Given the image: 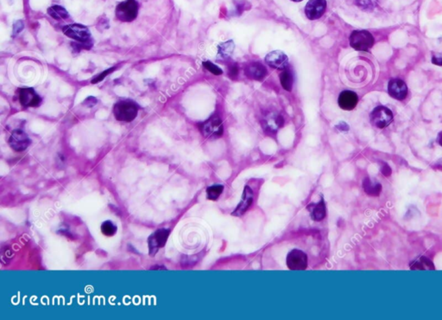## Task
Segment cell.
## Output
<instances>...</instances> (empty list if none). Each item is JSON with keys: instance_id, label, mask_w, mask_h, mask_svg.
Segmentation results:
<instances>
[{"instance_id": "obj_28", "label": "cell", "mask_w": 442, "mask_h": 320, "mask_svg": "<svg viewBox=\"0 0 442 320\" xmlns=\"http://www.w3.org/2000/svg\"><path fill=\"white\" fill-rule=\"evenodd\" d=\"M115 69H116L115 67H112V69H107L106 71H104V72L101 73V74H100V75H99L98 77L94 78V79L92 80V83H98V82H100V81H102L103 79H105V78L107 77V75H109V74H111V73L113 72V71H114L115 70Z\"/></svg>"}, {"instance_id": "obj_13", "label": "cell", "mask_w": 442, "mask_h": 320, "mask_svg": "<svg viewBox=\"0 0 442 320\" xmlns=\"http://www.w3.org/2000/svg\"><path fill=\"white\" fill-rule=\"evenodd\" d=\"M283 123L285 121L281 114H278L276 112H270L262 121V126L265 133L272 134L276 133L277 130L283 126Z\"/></svg>"}, {"instance_id": "obj_34", "label": "cell", "mask_w": 442, "mask_h": 320, "mask_svg": "<svg viewBox=\"0 0 442 320\" xmlns=\"http://www.w3.org/2000/svg\"><path fill=\"white\" fill-rule=\"evenodd\" d=\"M337 127L339 128V130H341V131H348L349 129V127L344 122H341Z\"/></svg>"}, {"instance_id": "obj_23", "label": "cell", "mask_w": 442, "mask_h": 320, "mask_svg": "<svg viewBox=\"0 0 442 320\" xmlns=\"http://www.w3.org/2000/svg\"><path fill=\"white\" fill-rule=\"evenodd\" d=\"M411 269H419V270H421V269H423V270L432 269V270H434V266L433 265V263H432L430 259L426 258V257H422L419 259H417V261H415L411 266Z\"/></svg>"}, {"instance_id": "obj_1", "label": "cell", "mask_w": 442, "mask_h": 320, "mask_svg": "<svg viewBox=\"0 0 442 320\" xmlns=\"http://www.w3.org/2000/svg\"><path fill=\"white\" fill-rule=\"evenodd\" d=\"M138 105L132 101H120L115 104L113 113L115 118L122 122H131L138 115Z\"/></svg>"}, {"instance_id": "obj_5", "label": "cell", "mask_w": 442, "mask_h": 320, "mask_svg": "<svg viewBox=\"0 0 442 320\" xmlns=\"http://www.w3.org/2000/svg\"><path fill=\"white\" fill-rule=\"evenodd\" d=\"M393 112L390 108L378 106L375 107L373 111L370 113V121L374 127H377L379 129H384L385 127L391 125L393 121Z\"/></svg>"}, {"instance_id": "obj_17", "label": "cell", "mask_w": 442, "mask_h": 320, "mask_svg": "<svg viewBox=\"0 0 442 320\" xmlns=\"http://www.w3.org/2000/svg\"><path fill=\"white\" fill-rule=\"evenodd\" d=\"M245 75L251 80L262 81L267 75V69L260 63H250L245 67Z\"/></svg>"}, {"instance_id": "obj_7", "label": "cell", "mask_w": 442, "mask_h": 320, "mask_svg": "<svg viewBox=\"0 0 442 320\" xmlns=\"http://www.w3.org/2000/svg\"><path fill=\"white\" fill-rule=\"evenodd\" d=\"M170 229L168 228H160L149 236L148 239L149 255L154 256L160 248H164L170 237Z\"/></svg>"}, {"instance_id": "obj_36", "label": "cell", "mask_w": 442, "mask_h": 320, "mask_svg": "<svg viewBox=\"0 0 442 320\" xmlns=\"http://www.w3.org/2000/svg\"><path fill=\"white\" fill-rule=\"evenodd\" d=\"M292 1H294V2H301L302 0H292Z\"/></svg>"}, {"instance_id": "obj_6", "label": "cell", "mask_w": 442, "mask_h": 320, "mask_svg": "<svg viewBox=\"0 0 442 320\" xmlns=\"http://www.w3.org/2000/svg\"><path fill=\"white\" fill-rule=\"evenodd\" d=\"M201 132L206 138H218L224 133L222 121L218 116L213 115L203 122L200 127Z\"/></svg>"}, {"instance_id": "obj_33", "label": "cell", "mask_w": 442, "mask_h": 320, "mask_svg": "<svg viewBox=\"0 0 442 320\" xmlns=\"http://www.w3.org/2000/svg\"><path fill=\"white\" fill-rule=\"evenodd\" d=\"M382 172L384 173L385 176H390L391 173V168L389 167V165L385 164L384 168H383Z\"/></svg>"}, {"instance_id": "obj_31", "label": "cell", "mask_w": 442, "mask_h": 320, "mask_svg": "<svg viewBox=\"0 0 442 320\" xmlns=\"http://www.w3.org/2000/svg\"><path fill=\"white\" fill-rule=\"evenodd\" d=\"M432 63L438 66H442V54L434 55L432 58Z\"/></svg>"}, {"instance_id": "obj_24", "label": "cell", "mask_w": 442, "mask_h": 320, "mask_svg": "<svg viewBox=\"0 0 442 320\" xmlns=\"http://www.w3.org/2000/svg\"><path fill=\"white\" fill-rule=\"evenodd\" d=\"M223 190H224L223 185H216L210 186L207 190V198L212 201H215L223 192Z\"/></svg>"}, {"instance_id": "obj_4", "label": "cell", "mask_w": 442, "mask_h": 320, "mask_svg": "<svg viewBox=\"0 0 442 320\" xmlns=\"http://www.w3.org/2000/svg\"><path fill=\"white\" fill-rule=\"evenodd\" d=\"M138 13V4L136 0H125L116 7V17L122 22L135 20Z\"/></svg>"}, {"instance_id": "obj_25", "label": "cell", "mask_w": 442, "mask_h": 320, "mask_svg": "<svg viewBox=\"0 0 442 320\" xmlns=\"http://www.w3.org/2000/svg\"><path fill=\"white\" fill-rule=\"evenodd\" d=\"M101 232L107 237H112L117 232V227L112 221H106L101 224Z\"/></svg>"}, {"instance_id": "obj_27", "label": "cell", "mask_w": 442, "mask_h": 320, "mask_svg": "<svg viewBox=\"0 0 442 320\" xmlns=\"http://www.w3.org/2000/svg\"><path fill=\"white\" fill-rule=\"evenodd\" d=\"M203 66H204L205 69H207L209 72L213 73V75H220L223 74V71H222V69H221L220 68H218V66H216L215 64H213V63L208 62V61L203 63Z\"/></svg>"}, {"instance_id": "obj_2", "label": "cell", "mask_w": 442, "mask_h": 320, "mask_svg": "<svg viewBox=\"0 0 442 320\" xmlns=\"http://www.w3.org/2000/svg\"><path fill=\"white\" fill-rule=\"evenodd\" d=\"M62 31L68 38L77 41L78 43H82L88 48L92 46V43H90L91 33L86 26L80 23H73L64 26Z\"/></svg>"}, {"instance_id": "obj_16", "label": "cell", "mask_w": 442, "mask_h": 320, "mask_svg": "<svg viewBox=\"0 0 442 320\" xmlns=\"http://www.w3.org/2000/svg\"><path fill=\"white\" fill-rule=\"evenodd\" d=\"M253 202V191L249 186H245L244 192L242 195L241 202L236 208L235 211H233V216H240L244 215Z\"/></svg>"}, {"instance_id": "obj_22", "label": "cell", "mask_w": 442, "mask_h": 320, "mask_svg": "<svg viewBox=\"0 0 442 320\" xmlns=\"http://www.w3.org/2000/svg\"><path fill=\"white\" fill-rule=\"evenodd\" d=\"M280 81L281 86L287 91H291L293 88L294 78L292 72L290 69H285L283 72L280 75Z\"/></svg>"}, {"instance_id": "obj_14", "label": "cell", "mask_w": 442, "mask_h": 320, "mask_svg": "<svg viewBox=\"0 0 442 320\" xmlns=\"http://www.w3.org/2000/svg\"><path fill=\"white\" fill-rule=\"evenodd\" d=\"M265 62L271 68L283 70V69H287L288 65H289V57L283 52L280 51V50H275V51L270 52L265 56Z\"/></svg>"}, {"instance_id": "obj_3", "label": "cell", "mask_w": 442, "mask_h": 320, "mask_svg": "<svg viewBox=\"0 0 442 320\" xmlns=\"http://www.w3.org/2000/svg\"><path fill=\"white\" fill-rule=\"evenodd\" d=\"M350 44L359 51H368L374 45V38L367 31H354L350 36Z\"/></svg>"}, {"instance_id": "obj_19", "label": "cell", "mask_w": 442, "mask_h": 320, "mask_svg": "<svg viewBox=\"0 0 442 320\" xmlns=\"http://www.w3.org/2000/svg\"><path fill=\"white\" fill-rule=\"evenodd\" d=\"M235 45L233 41H228L227 43H223L218 46V54L219 57L222 59H228L233 55Z\"/></svg>"}, {"instance_id": "obj_10", "label": "cell", "mask_w": 442, "mask_h": 320, "mask_svg": "<svg viewBox=\"0 0 442 320\" xmlns=\"http://www.w3.org/2000/svg\"><path fill=\"white\" fill-rule=\"evenodd\" d=\"M30 143L31 140L29 139V136L27 135L23 130H15L9 138L10 147L16 152H23L26 150L29 147Z\"/></svg>"}, {"instance_id": "obj_21", "label": "cell", "mask_w": 442, "mask_h": 320, "mask_svg": "<svg viewBox=\"0 0 442 320\" xmlns=\"http://www.w3.org/2000/svg\"><path fill=\"white\" fill-rule=\"evenodd\" d=\"M363 187L365 192L370 196H378L382 190V186L380 184H374L370 179H365L364 180Z\"/></svg>"}, {"instance_id": "obj_12", "label": "cell", "mask_w": 442, "mask_h": 320, "mask_svg": "<svg viewBox=\"0 0 442 320\" xmlns=\"http://www.w3.org/2000/svg\"><path fill=\"white\" fill-rule=\"evenodd\" d=\"M408 86L401 79H391L388 84V93L391 97L403 101L408 95Z\"/></svg>"}, {"instance_id": "obj_18", "label": "cell", "mask_w": 442, "mask_h": 320, "mask_svg": "<svg viewBox=\"0 0 442 320\" xmlns=\"http://www.w3.org/2000/svg\"><path fill=\"white\" fill-rule=\"evenodd\" d=\"M326 213H327L326 205H325L323 199H322L318 203L313 205V208L311 210V217L313 221L320 222V221L324 219Z\"/></svg>"}, {"instance_id": "obj_32", "label": "cell", "mask_w": 442, "mask_h": 320, "mask_svg": "<svg viewBox=\"0 0 442 320\" xmlns=\"http://www.w3.org/2000/svg\"><path fill=\"white\" fill-rule=\"evenodd\" d=\"M229 74L232 78H235L236 75H238V68L236 64L229 66Z\"/></svg>"}, {"instance_id": "obj_8", "label": "cell", "mask_w": 442, "mask_h": 320, "mask_svg": "<svg viewBox=\"0 0 442 320\" xmlns=\"http://www.w3.org/2000/svg\"><path fill=\"white\" fill-rule=\"evenodd\" d=\"M286 263L290 270H294V271L305 270L307 267V254L302 250L294 249L288 254Z\"/></svg>"}, {"instance_id": "obj_30", "label": "cell", "mask_w": 442, "mask_h": 320, "mask_svg": "<svg viewBox=\"0 0 442 320\" xmlns=\"http://www.w3.org/2000/svg\"><path fill=\"white\" fill-rule=\"evenodd\" d=\"M97 102H98V101L94 97H88V98L86 99V101H84V105L86 106V107H92Z\"/></svg>"}, {"instance_id": "obj_9", "label": "cell", "mask_w": 442, "mask_h": 320, "mask_svg": "<svg viewBox=\"0 0 442 320\" xmlns=\"http://www.w3.org/2000/svg\"><path fill=\"white\" fill-rule=\"evenodd\" d=\"M18 98L24 107H37L40 106L42 99L32 88H23L18 90Z\"/></svg>"}, {"instance_id": "obj_26", "label": "cell", "mask_w": 442, "mask_h": 320, "mask_svg": "<svg viewBox=\"0 0 442 320\" xmlns=\"http://www.w3.org/2000/svg\"><path fill=\"white\" fill-rule=\"evenodd\" d=\"M357 6L364 11H372L377 5V0H355Z\"/></svg>"}, {"instance_id": "obj_29", "label": "cell", "mask_w": 442, "mask_h": 320, "mask_svg": "<svg viewBox=\"0 0 442 320\" xmlns=\"http://www.w3.org/2000/svg\"><path fill=\"white\" fill-rule=\"evenodd\" d=\"M23 21H17V22L14 23V25H13V35L16 36V35L18 34V33H20V32L23 31Z\"/></svg>"}, {"instance_id": "obj_11", "label": "cell", "mask_w": 442, "mask_h": 320, "mask_svg": "<svg viewBox=\"0 0 442 320\" xmlns=\"http://www.w3.org/2000/svg\"><path fill=\"white\" fill-rule=\"evenodd\" d=\"M327 9L326 0H309L305 7V13L308 19L316 20L323 16Z\"/></svg>"}, {"instance_id": "obj_15", "label": "cell", "mask_w": 442, "mask_h": 320, "mask_svg": "<svg viewBox=\"0 0 442 320\" xmlns=\"http://www.w3.org/2000/svg\"><path fill=\"white\" fill-rule=\"evenodd\" d=\"M358 101H359V97L356 93L345 90L340 93L338 102L340 108L345 111H351L356 107Z\"/></svg>"}, {"instance_id": "obj_20", "label": "cell", "mask_w": 442, "mask_h": 320, "mask_svg": "<svg viewBox=\"0 0 442 320\" xmlns=\"http://www.w3.org/2000/svg\"><path fill=\"white\" fill-rule=\"evenodd\" d=\"M48 14L56 20L67 19L69 17V12L66 9L60 6H53L48 9Z\"/></svg>"}, {"instance_id": "obj_35", "label": "cell", "mask_w": 442, "mask_h": 320, "mask_svg": "<svg viewBox=\"0 0 442 320\" xmlns=\"http://www.w3.org/2000/svg\"><path fill=\"white\" fill-rule=\"evenodd\" d=\"M437 142L439 143V146H441L442 147V132L438 134V138H437Z\"/></svg>"}]
</instances>
